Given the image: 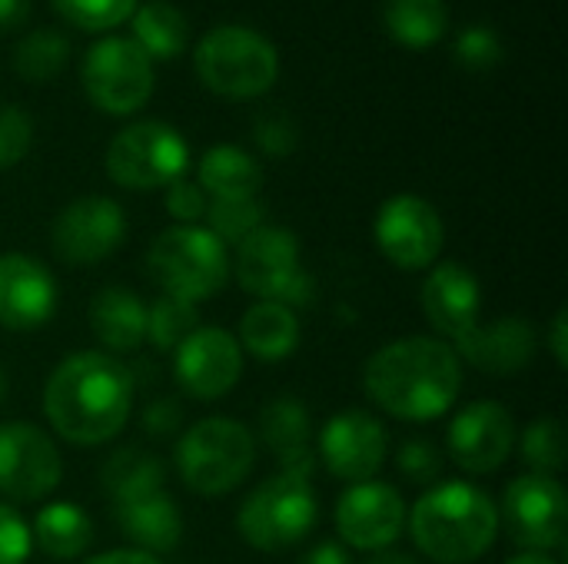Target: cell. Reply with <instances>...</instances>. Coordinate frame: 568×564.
Wrapping results in <instances>:
<instances>
[{"instance_id": "ac0fdd59", "label": "cell", "mask_w": 568, "mask_h": 564, "mask_svg": "<svg viewBox=\"0 0 568 564\" xmlns=\"http://www.w3.org/2000/svg\"><path fill=\"white\" fill-rule=\"evenodd\" d=\"M243 349L233 332L220 326H200L173 352V379L196 402H216L230 396L243 376Z\"/></svg>"}, {"instance_id": "9c48e42d", "label": "cell", "mask_w": 568, "mask_h": 564, "mask_svg": "<svg viewBox=\"0 0 568 564\" xmlns=\"http://www.w3.org/2000/svg\"><path fill=\"white\" fill-rule=\"evenodd\" d=\"M186 166V140L160 120L130 123L106 146V176L123 189H166Z\"/></svg>"}, {"instance_id": "7402d4cb", "label": "cell", "mask_w": 568, "mask_h": 564, "mask_svg": "<svg viewBox=\"0 0 568 564\" xmlns=\"http://www.w3.org/2000/svg\"><path fill=\"white\" fill-rule=\"evenodd\" d=\"M256 429H260L263 445L280 462L283 475H296V479L313 482V472H316L313 419H310V412H306V406L300 399H293V396L270 399L260 409Z\"/></svg>"}, {"instance_id": "7a4b0ae2", "label": "cell", "mask_w": 568, "mask_h": 564, "mask_svg": "<svg viewBox=\"0 0 568 564\" xmlns=\"http://www.w3.org/2000/svg\"><path fill=\"white\" fill-rule=\"evenodd\" d=\"M363 389L376 409L403 422L446 416L463 392V362L436 336H406L376 349L363 369Z\"/></svg>"}, {"instance_id": "5bb4252c", "label": "cell", "mask_w": 568, "mask_h": 564, "mask_svg": "<svg viewBox=\"0 0 568 564\" xmlns=\"http://www.w3.org/2000/svg\"><path fill=\"white\" fill-rule=\"evenodd\" d=\"M389 455V432L386 425L363 409H346L326 419L316 435V462L339 482L359 485L373 482Z\"/></svg>"}, {"instance_id": "30bf717a", "label": "cell", "mask_w": 568, "mask_h": 564, "mask_svg": "<svg viewBox=\"0 0 568 564\" xmlns=\"http://www.w3.org/2000/svg\"><path fill=\"white\" fill-rule=\"evenodd\" d=\"M499 509V529L523 552L556 555L566 548L568 499L556 475H519L506 485Z\"/></svg>"}, {"instance_id": "74e56055", "label": "cell", "mask_w": 568, "mask_h": 564, "mask_svg": "<svg viewBox=\"0 0 568 564\" xmlns=\"http://www.w3.org/2000/svg\"><path fill=\"white\" fill-rule=\"evenodd\" d=\"M456 60L466 66V70H493L499 60H503V43H499V33L489 30V27H469L459 33L456 40Z\"/></svg>"}, {"instance_id": "ab89813d", "label": "cell", "mask_w": 568, "mask_h": 564, "mask_svg": "<svg viewBox=\"0 0 568 564\" xmlns=\"http://www.w3.org/2000/svg\"><path fill=\"white\" fill-rule=\"evenodd\" d=\"M166 213L176 219V226H200V219L206 216V203L210 196L200 189L196 180H186L180 176L176 183L166 186Z\"/></svg>"}, {"instance_id": "83f0119b", "label": "cell", "mask_w": 568, "mask_h": 564, "mask_svg": "<svg viewBox=\"0 0 568 564\" xmlns=\"http://www.w3.org/2000/svg\"><path fill=\"white\" fill-rule=\"evenodd\" d=\"M446 0H383V23L403 47L426 50L446 33Z\"/></svg>"}, {"instance_id": "f6af8a7d", "label": "cell", "mask_w": 568, "mask_h": 564, "mask_svg": "<svg viewBox=\"0 0 568 564\" xmlns=\"http://www.w3.org/2000/svg\"><path fill=\"white\" fill-rule=\"evenodd\" d=\"M80 564H163L156 555H146L140 548H113V552H103V555H93L90 562Z\"/></svg>"}, {"instance_id": "f1b7e54d", "label": "cell", "mask_w": 568, "mask_h": 564, "mask_svg": "<svg viewBox=\"0 0 568 564\" xmlns=\"http://www.w3.org/2000/svg\"><path fill=\"white\" fill-rule=\"evenodd\" d=\"M130 17H133V40L140 43V50L150 60L176 57L190 40V23H186L183 10L166 0H150L143 7H136Z\"/></svg>"}, {"instance_id": "7dc6e473", "label": "cell", "mask_w": 568, "mask_h": 564, "mask_svg": "<svg viewBox=\"0 0 568 564\" xmlns=\"http://www.w3.org/2000/svg\"><path fill=\"white\" fill-rule=\"evenodd\" d=\"M366 564H419V562H416L413 555H406V552H389V548H386V552H376V555H373Z\"/></svg>"}, {"instance_id": "8fae6325", "label": "cell", "mask_w": 568, "mask_h": 564, "mask_svg": "<svg viewBox=\"0 0 568 564\" xmlns=\"http://www.w3.org/2000/svg\"><path fill=\"white\" fill-rule=\"evenodd\" d=\"M80 80L93 106L126 116L136 113L153 93V60L133 37H103L83 53Z\"/></svg>"}, {"instance_id": "ffe728a7", "label": "cell", "mask_w": 568, "mask_h": 564, "mask_svg": "<svg viewBox=\"0 0 568 564\" xmlns=\"http://www.w3.org/2000/svg\"><path fill=\"white\" fill-rule=\"evenodd\" d=\"M53 312H57L53 273L27 253H3L0 256V329L33 332L47 326Z\"/></svg>"}, {"instance_id": "d6986e66", "label": "cell", "mask_w": 568, "mask_h": 564, "mask_svg": "<svg viewBox=\"0 0 568 564\" xmlns=\"http://www.w3.org/2000/svg\"><path fill=\"white\" fill-rule=\"evenodd\" d=\"M536 349H539V332L526 316H499L489 326L479 322L459 342H453L459 362L496 379H513L526 372L536 359Z\"/></svg>"}, {"instance_id": "52a82bcc", "label": "cell", "mask_w": 568, "mask_h": 564, "mask_svg": "<svg viewBox=\"0 0 568 564\" xmlns=\"http://www.w3.org/2000/svg\"><path fill=\"white\" fill-rule=\"evenodd\" d=\"M320 522V499L310 479L270 475L260 482L236 512L240 539L256 552H286L310 539Z\"/></svg>"}, {"instance_id": "c3c4849f", "label": "cell", "mask_w": 568, "mask_h": 564, "mask_svg": "<svg viewBox=\"0 0 568 564\" xmlns=\"http://www.w3.org/2000/svg\"><path fill=\"white\" fill-rule=\"evenodd\" d=\"M506 564H559L552 555H536V552H523L516 558H509Z\"/></svg>"}, {"instance_id": "f35d334b", "label": "cell", "mask_w": 568, "mask_h": 564, "mask_svg": "<svg viewBox=\"0 0 568 564\" xmlns=\"http://www.w3.org/2000/svg\"><path fill=\"white\" fill-rule=\"evenodd\" d=\"M33 552L27 519L10 505L0 502V564H27Z\"/></svg>"}, {"instance_id": "d6a6232c", "label": "cell", "mask_w": 568, "mask_h": 564, "mask_svg": "<svg viewBox=\"0 0 568 564\" xmlns=\"http://www.w3.org/2000/svg\"><path fill=\"white\" fill-rule=\"evenodd\" d=\"M67 53H70V47H67L63 33H57V30H33V33H27L17 43L13 63H17V73L23 80L43 83V80H53L63 70Z\"/></svg>"}, {"instance_id": "603a6c76", "label": "cell", "mask_w": 568, "mask_h": 564, "mask_svg": "<svg viewBox=\"0 0 568 564\" xmlns=\"http://www.w3.org/2000/svg\"><path fill=\"white\" fill-rule=\"evenodd\" d=\"M110 505H113V519H116L120 532L126 535V542L133 548H140L146 555H163L180 545L183 515L163 489L143 492L133 499H120Z\"/></svg>"}, {"instance_id": "7bdbcfd3", "label": "cell", "mask_w": 568, "mask_h": 564, "mask_svg": "<svg viewBox=\"0 0 568 564\" xmlns=\"http://www.w3.org/2000/svg\"><path fill=\"white\" fill-rule=\"evenodd\" d=\"M546 342H549V352H552L556 366H559V369H566L568 366V312L566 309H559V312H556V319L549 322V336H546Z\"/></svg>"}, {"instance_id": "8992f818", "label": "cell", "mask_w": 568, "mask_h": 564, "mask_svg": "<svg viewBox=\"0 0 568 564\" xmlns=\"http://www.w3.org/2000/svg\"><path fill=\"white\" fill-rule=\"evenodd\" d=\"M230 273L236 283L263 299L280 302L286 309H306L316 302V279L300 263V239L286 226H260L253 229L230 263Z\"/></svg>"}, {"instance_id": "3957f363", "label": "cell", "mask_w": 568, "mask_h": 564, "mask_svg": "<svg viewBox=\"0 0 568 564\" xmlns=\"http://www.w3.org/2000/svg\"><path fill=\"white\" fill-rule=\"evenodd\" d=\"M413 545L436 564H476L499 539V509L473 482H436L406 515Z\"/></svg>"}, {"instance_id": "e0dca14e", "label": "cell", "mask_w": 568, "mask_h": 564, "mask_svg": "<svg viewBox=\"0 0 568 564\" xmlns=\"http://www.w3.org/2000/svg\"><path fill=\"white\" fill-rule=\"evenodd\" d=\"M516 439V419L509 409L493 399H479L456 412L446 432V449L466 475H493L509 462Z\"/></svg>"}, {"instance_id": "ee69618b", "label": "cell", "mask_w": 568, "mask_h": 564, "mask_svg": "<svg viewBox=\"0 0 568 564\" xmlns=\"http://www.w3.org/2000/svg\"><path fill=\"white\" fill-rule=\"evenodd\" d=\"M296 564H353L349 562V552L339 545V542H320L313 545L303 558Z\"/></svg>"}, {"instance_id": "bcb514c9", "label": "cell", "mask_w": 568, "mask_h": 564, "mask_svg": "<svg viewBox=\"0 0 568 564\" xmlns=\"http://www.w3.org/2000/svg\"><path fill=\"white\" fill-rule=\"evenodd\" d=\"M30 10V0H0V27H17Z\"/></svg>"}, {"instance_id": "6da1fadb", "label": "cell", "mask_w": 568, "mask_h": 564, "mask_svg": "<svg viewBox=\"0 0 568 564\" xmlns=\"http://www.w3.org/2000/svg\"><path fill=\"white\" fill-rule=\"evenodd\" d=\"M136 386L126 362L110 352H73L53 366L43 386V416L50 429L80 449L113 442L133 412Z\"/></svg>"}, {"instance_id": "5b68a950", "label": "cell", "mask_w": 568, "mask_h": 564, "mask_svg": "<svg viewBox=\"0 0 568 564\" xmlns=\"http://www.w3.org/2000/svg\"><path fill=\"white\" fill-rule=\"evenodd\" d=\"M146 273L163 296L213 299L230 279V249L206 226H170L146 249Z\"/></svg>"}, {"instance_id": "d4e9b609", "label": "cell", "mask_w": 568, "mask_h": 564, "mask_svg": "<svg viewBox=\"0 0 568 564\" xmlns=\"http://www.w3.org/2000/svg\"><path fill=\"white\" fill-rule=\"evenodd\" d=\"M300 336H303V329H300V319L293 309H286L280 302L256 299L240 319L236 342H240L243 356L250 352L260 362H283L300 349Z\"/></svg>"}, {"instance_id": "b9f144b4", "label": "cell", "mask_w": 568, "mask_h": 564, "mask_svg": "<svg viewBox=\"0 0 568 564\" xmlns=\"http://www.w3.org/2000/svg\"><path fill=\"white\" fill-rule=\"evenodd\" d=\"M140 425L153 439H170V435H176L183 429V406L176 399H153L143 409Z\"/></svg>"}, {"instance_id": "484cf974", "label": "cell", "mask_w": 568, "mask_h": 564, "mask_svg": "<svg viewBox=\"0 0 568 564\" xmlns=\"http://www.w3.org/2000/svg\"><path fill=\"white\" fill-rule=\"evenodd\" d=\"M30 542L50 562H77L93 545V522L77 502H47L30 525Z\"/></svg>"}, {"instance_id": "4316f807", "label": "cell", "mask_w": 568, "mask_h": 564, "mask_svg": "<svg viewBox=\"0 0 568 564\" xmlns=\"http://www.w3.org/2000/svg\"><path fill=\"white\" fill-rule=\"evenodd\" d=\"M196 183L210 199H233V196H256L263 186V166L233 143L210 146L200 156Z\"/></svg>"}, {"instance_id": "8d00e7d4", "label": "cell", "mask_w": 568, "mask_h": 564, "mask_svg": "<svg viewBox=\"0 0 568 564\" xmlns=\"http://www.w3.org/2000/svg\"><path fill=\"white\" fill-rule=\"evenodd\" d=\"M33 143V120L10 103H0V170L17 166Z\"/></svg>"}, {"instance_id": "277c9868", "label": "cell", "mask_w": 568, "mask_h": 564, "mask_svg": "<svg viewBox=\"0 0 568 564\" xmlns=\"http://www.w3.org/2000/svg\"><path fill=\"white\" fill-rule=\"evenodd\" d=\"M180 482L203 499H220L236 492L256 465L253 432L226 416H210L190 425L173 455Z\"/></svg>"}, {"instance_id": "ba28073f", "label": "cell", "mask_w": 568, "mask_h": 564, "mask_svg": "<svg viewBox=\"0 0 568 564\" xmlns=\"http://www.w3.org/2000/svg\"><path fill=\"white\" fill-rule=\"evenodd\" d=\"M193 63H196L200 80L226 100L260 96L280 76L276 47L260 30H250L240 23L213 27L196 43Z\"/></svg>"}, {"instance_id": "2e32d148", "label": "cell", "mask_w": 568, "mask_h": 564, "mask_svg": "<svg viewBox=\"0 0 568 564\" xmlns=\"http://www.w3.org/2000/svg\"><path fill=\"white\" fill-rule=\"evenodd\" d=\"M406 515H409V509H406L399 489L373 479V482L349 485L339 495L336 512H333V525H336V535L346 548L376 555V552L393 548L403 539Z\"/></svg>"}, {"instance_id": "4fadbf2b", "label": "cell", "mask_w": 568, "mask_h": 564, "mask_svg": "<svg viewBox=\"0 0 568 564\" xmlns=\"http://www.w3.org/2000/svg\"><path fill=\"white\" fill-rule=\"evenodd\" d=\"M63 479L57 442L33 422L0 425V495L13 505L43 502Z\"/></svg>"}, {"instance_id": "9a60e30c", "label": "cell", "mask_w": 568, "mask_h": 564, "mask_svg": "<svg viewBox=\"0 0 568 564\" xmlns=\"http://www.w3.org/2000/svg\"><path fill=\"white\" fill-rule=\"evenodd\" d=\"M126 239V213L110 196H80L53 219L50 243L60 263L93 266L110 259Z\"/></svg>"}, {"instance_id": "681fc988", "label": "cell", "mask_w": 568, "mask_h": 564, "mask_svg": "<svg viewBox=\"0 0 568 564\" xmlns=\"http://www.w3.org/2000/svg\"><path fill=\"white\" fill-rule=\"evenodd\" d=\"M3 396H7V369L0 362V402H3Z\"/></svg>"}, {"instance_id": "44dd1931", "label": "cell", "mask_w": 568, "mask_h": 564, "mask_svg": "<svg viewBox=\"0 0 568 564\" xmlns=\"http://www.w3.org/2000/svg\"><path fill=\"white\" fill-rule=\"evenodd\" d=\"M419 299H423L426 322L449 346L459 342L469 329L479 326V312H483L479 279L463 263H436V266H429V273L423 279V289H419Z\"/></svg>"}, {"instance_id": "1f68e13d", "label": "cell", "mask_w": 568, "mask_h": 564, "mask_svg": "<svg viewBox=\"0 0 568 564\" xmlns=\"http://www.w3.org/2000/svg\"><path fill=\"white\" fill-rule=\"evenodd\" d=\"M516 442L523 449V462L536 475H556L559 479V472L566 469V429L559 419H552V416L532 419Z\"/></svg>"}, {"instance_id": "60d3db41", "label": "cell", "mask_w": 568, "mask_h": 564, "mask_svg": "<svg viewBox=\"0 0 568 564\" xmlns=\"http://www.w3.org/2000/svg\"><path fill=\"white\" fill-rule=\"evenodd\" d=\"M253 140L266 156H290L296 150V126L286 113H263L253 126Z\"/></svg>"}, {"instance_id": "f546056e", "label": "cell", "mask_w": 568, "mask_h": 564, "mask_svg": "<svg viewBox=\"0 0 568 564\" xmlns=\"http://www.w3.org/2000/svg\"><path fill=\"white\" fill-rule=\"evenodd\" d=\"M100 482H103V492L110 495V502L156 492V489H163V462L140 449H120L103 462Z\"/></svg>"}, {"instance_id": "e575fe53", "label": "cell", "mask_w": 568, "mask_h": 564, "mask_svg": "<svg viewBox=\"0 0 568 564\" xmlns=\"http://www.w3.org/2000/svg\"><path fill=\"white\" fill-rule=\"evenodd\" d=\"M396 469L403 479H409V485L433 489L436 482H443L446 459L429 439H406L396 452Z\"/></svg>"}, {"instance_id": "cb8c5ba5", "label": "cell", "mask_w": 568, "mask_h": 564, "mask_svg": "<svg viewBox=\"0 0 568 564\" xmlns=\"http://www.w3.org/2000/svg\"><path fill=\"white\" fill-rule=\"evenodd\" d=\"M97 342L110 356H130L146 339V302L126 286H106L93 296L87 309Z\"/></svg>"}, {"instance_id": "836d02e7", "label": "cell", "mask_w": 568, "mask_h": 564, "mask_svg": "<svg viewBox=\"0 0 568 564\" xmlns=\"http://www.w3.org/2000/svg\"><path fill=\"white\" fill-rule=\"evenodd\" d=\"M263 203L256 196H233V199H210L206 203V229L223 243V246H240L253 229L263 226Z\"/></svg>"}, {"instance_id": "7c38bea8", "label": "cell", "mask_w": 568, "mask_h": 564, "mask_svg": "<svg viewBox=\"0 0 568 564\" xmlns=\"http://www.w3.org/2000/svg\"><path fill=\"white\" fill-rule=\"evenodd\" d=\"M376 249L403 273H419L436 266L443 246H446V226L439 209L416 196V193H396L389 196L373 223Z\"/></svg>"}, {"instance_id": "d590c367", "label": "cell", "mask_w": 568, "mask_h": 564, "mask_svg": "<svg viewBox=\"0 0 568 564\" xmlns=\"http://www.w3.org/2000/svg\"><path fill=\"white\" fill-rule=\"evenodd\" d=\"M53 7L80 30H110L136 10V0H53Z\"/></svg>"}, {"instance_id": "4dcf8cb0", "label": "cell", "mask_w": 568, "mask_h": 564, "mask_svg": "<svg viewBox=\"0 0 568 564\" xmlns=\"http://www.w3.org/2000/svg\"><path fill=\"white\" fill-rule=\"evenodd\" d=\"M200 329V309L193 302L160 296L146 306V342L156 352H176Z\"/></svg>"}]
</instances>
